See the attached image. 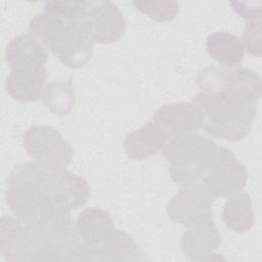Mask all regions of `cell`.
Returning a JSON list of instances; mask_svg holds the SVG:
<instances>
[{"instance_id":"30bf717a","label":"cell","mask_w":262,"mask_h":262,"mask_svg":"<svg viewBox=\"0 0 262 262\" xmlns=\"http://www.w3.org/2000/svg\"><path fill=\"white\" fill-rule=\"evenodd\" d=\"M83 21L97 44L114 43L126 32L123 14L111 1H88Z\"/></svg>"},{"instance_id":"d4e9b609","label":"cell","mask_w":262,"mask_h":262,"mask_svg":"<svg viewBox=\"0 0 262 262\" xmlns=\"http://www.w3.org/2000/svg\"><path fill=\"white\" fill-rule=\"evenodd\" d=\"M230 6L232 9L247 21L261 18L262 16V4L260 1L256 2H241L231 1Z\"/></svg>"},{"instance_id":"cb8c5ba5","label":"cell","mask_w":262,"mask_h":262,"mask_svg":"<svg viewBox=\"0 0 262 262\" xmlns=\"http://www.w3.org/2000/svg\"><path fill=\"white\" fill-rule=\"evenodd\" d=\"M262 23L261 18L247 21L245 31L242 35L241 41L245 47L252 55L260 57L262 52Z\"/></svg>"},{"instance_id":"d6986e66","label":"cell","mask_w":262,"mask_h":262,"mask_svg":"<svg viewBox=\"0 0 262 262\" xmlns=\"http://www.w3.org/2000/svg\"><path fill=\"white\" fill-rule=\"evenodd\" d=\"M210 56L222 67L236 68L245 55V47L239 38L228 32H215L206 42Z\"/></svg>"},{"instance_id":"7c38bea8","label":"cell","mask_w":262,"mask_h":262,"mask_svg":"<svg viewBox=\"0 0 262 262\" xmlns=\"http://www.w3.org/2000/svg\"><path fill=\"white\" fill-rule=\"evenodd\" d=\"M139 259L138 246L133 237L121 230L114 231L103 241L84 245V261H137Z\"/></svg>"},{"instance_id":"ac0fdd59","label":"cell","mask_w":262,"mask_h":262,"mask_svg":"<svg viewBox=\"0 0 262 262\" xmlns=\"http://www.w3.org/2000/svg\"><path fill=\"white\" fill-rule=\"evenodd\" d=\"M76 227L83 244L86 246L103 241L115 229L110 214L99 208L83 210L77 218Z\"/></svg>"},{"instance_id":"603a6c76","label":"cell","mask_w":262,"mask_h":262,"mask_svg":"<svg viewBox=\"0 0 262 262\" xmlns=\"http://www.w3.org/2000/svg\"><path fill=\"white\" fill-rule=\"evenodd\" d=\"M135 8L141 13L146 14L158 23H164L174 19L179 11V3L174 0L164 1H133Z\"/></svg>"},{"instance_id":"e0dca14e","label":"cell","mask_w":262,"mask_h":262,"mask_svg":"<svg viewBox=\"0 0 262 262\" xmlns=\"http://www.w3.org/2000/svg\"><path fill=\"white\" fill-rule=\"evenodd\" d=\"M5 59L11 70L43 68L47 61V51L35 37L24 34L9 42Z\"/></svg>"},{"instance_id":"2e32d148","label":"cell","mask_w":262,"mask_h":262,"mask_svg":"<svg viewBox=\"0 0 262 262\" xmlns=\"http://www.w3.org/2000/svg\"><path fill=\"white\" fill-rule=\"evenodd\" d=\"M47 82L45 67L11 70L5 81L7 93L20 102L36 101L42 97Z\"/></svg>"},{"instance_id":"8992f818","label":"cell","mask_w":262,"mask_h":262,"mask_svg":"<svg viewBox=\"0 0 262 262\" xmlns=\"http://www.w3.org/2000/svg\"><path fill=\"white\" fill-rule=\"evenodd\" d=\"M196 83L203 92L248 103H257L261 94L260 76L242 67L209 66L199 73Z\"/></svg>"},{"instance_id":"52a82bcc","label":"cell","mask_w":262,"mask_h":262,"mask_svg":"<svg viewBox=\"0 0 262 262\" xmlns=\"http://www.w3.org/2000/svg\"><path fill=\"white\" fill-rule=\"evenodd\" d=\"M248 180L246 166L225 146H218L216 158L200 184L215 198H226L243 190Z\"/></svg>"},{"instance_id":"9c48e42d","label":"cell","mask_w":262,"mask_h":262,"mask_svg":"<svg viewBox=\"0 0 262 262\" xmlns=\"http://www.w3.org/2000/svg\"><path fill=\"white\" fill-rule=\"evenodd\" d=\"M212 195L200 184L183 186L168 203L171 220L186 227L211 220Z\"/></svg>"},{"instance_id":"277c9868","label":"cell","mask_w":262,"mask_h":262,"mask_svg":"<svg viewBox=\"0 0 262 262\" xmlns=\"http://www.w3.org/2000/svg\"><path fill=\"white\" fill-rule=\"evenodd\" d=\"M192 102L202 112V129L212 137L231 142L241 141L248 136L257 114V103L203 91L192 98Z\"/></svg>"},{"instance_id":"8fae6325","label":"cell","mask_w":262,"mask_h":262,"mask_svg":"<svg viewBox=\"0 0 262 262\" xmlns=\"http://www.w3.org/2000/svg\"><path fill=\"white\" fill-rule=\"evenodd\" d=\"M154 121L174 137L202 128L203 117L195 103L180 101L162 105L155 113Z\"/></svg>"},{"instance_id":"7402d4cb","label":"cell","mask_w":262,"mask_h":262,"mask_svg":"<svg viewBox=\"0 0 262 262\" xmlns=\"http://www.w3.org/2000/svg\"><path fill=\"white\" fill-rule=\"evenodd\" d=\"M44 105L53 114H69L76 102L75 88L71 80H54L46 87L42 95Z\"/></svg>"},{"instance_id":"ba28073f","label":"cell","mask_w":262,"mask_h":262,"mask_svg":"<svg viewBox=\"0 0 262 262\" xmlns=\"http://www.w3.org/2000/svg\"><path fill=\"white\" fill-rule=\"evenodd\" d=\"M23 145L37 163L53 168H67L74 156L71 143L57 129L47 125L30 127L24 135Z\"/></svg>"},{"instance_id":"4fadbf2b","label":"cell","mask_w":262,"mask_h":262,"mask_svg":"<svg viewBox=\"0 0 262 262\" xmlns=\"http://www.w3.org/2000/svg\"><path fill=\"white\" fill-rule=\"evenodd\" d=\"M170 135L155 121L129 133L124 140V149L129 159L143 160L163 151Z\"/></svg>"},{"instance_id":"3957f363","label":"cell","mask_w":262,"mask_h":262,"mask_svg":"<svg viewBox=\"0 0 262 262\" xmlns=\"http://www.w3.org/2000/svg\"><path fill=\"white\" fill-rule=\"evenodd\" d=\"M24 221L29 236V261H84V244L70 212Z\"/></svg>"},{"instance_id":"9a60e30c","label":"cell","mask_w":262,"mask_h":262,"mask_svg":"<svg viewBox=\"0 0 262 262\" xmlns=\"http://www.w3.org/2000/svg\"><path fill=\"white\" fill-rule=\"evenodd\" d=\"M0 254L9 262L29 261L27 226L15 215H4L0 219Z\"/></svg>"},{"instance_id":"44dd1931","label":"cell","mask_w":262,"mask_h":262,"mask_svg":"<svg viewBox=\"0 0 262 262\" xmlns=\"http://www.w3.org/2000/svg\"><path fill=\"white\" fill-rule=\"evenodd\" d=\"M222 219L234 232L249 231L254 225V212L249 193L239 191L230 195L223 206Z\"/></svg>"},{"instance_id":"ffe728a7","label":"cell","mask_w":262,"mask_h":262,"mask_svg":"<svg viewBox=\"0 0 262 262\" xmlns=\"http://www.w3.org/2000/svg\"><path fill=\"white\" fill-rule=\"evenodd\" d=\"M90 195V188L87 181L66 169L58 174L57 198L60 207L71 212L86 204Z\"/></svg>"},{"instance_id":"5b68a950","label":"cell","mask_w":262,"mask_h":262,"mask_svg":"<svg viewBox=\"0 0 262 262\" xmlns=\"http://www.w3.org/2000/svg\"><path fill=\"white\" fill-rule=\"evenodd\" d=\"M217 151L218 146L213 140L189 132L174 136L162 152L169 162L171 179L183 187L201 182Z\"/></svg>"},{"instance_id":"7a4b0ae2","label":"cell","mask_w":262,"mask_h":262,"mask_svg":"<svg viewBox=\"0 0 262 262\" xmlns=\"http://www.w3.org/2000/svg\"><path fill=\"white\" fill-rule=\"evenodd\" d=\"M29 34L68 68L84 67L91 58L94 41L81 18L43 10L29 23Z\"/></svg>"},{"instance_id":"6da1fadb","label":"cell","mask_w":262,"mask_h":262,"mask_svg":"<svg viewBox=\"0 0 262 262\" xmlns=\"http://www.w3.org/2000/svg\"><path fill=\"white\" fill-rule=\"evenodd\" d=\"M66 168H53L37 162L13 168L7 181L6 203L18 218L32 221L63 210L57 198V178Z\"/></svg>"},{"instance_id":"5bb4252c","label":"cell","mask_w":262,"mask_h":262,"mask_svg":"<svg viewBox=\"0 0 262 262\" xmlns=\"http://www.w3.org/2000/svg\"><path fill=\"white\" fill-rule=\"evenodd\" d=\"M221 244V234L212 220L188 227L181 239V249L191 261L210 259Z\"/></svg>"}]
</instances>
